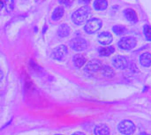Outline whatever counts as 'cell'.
Wrapping results in <instances>:
<instances>
[{
	"label": "cell",
	"mask_w": 151,
	"mask_h": 135,
	"mask_svg": "<svg viewBox=\"0 0 151 135\" xmlns=\"http://www.w3.org/2000/svg\"><path fill=\"white\" fill-rule=\"evenodd\" d=\"M90 13H91V11H90V8L88 6H82V7L79 8L78 10H76L73 13L72 19H73L74 24L81 25L85 21L88 20Z\"/></svg>",
	"instance_id": "6da1fadb"
},
{
	"label": "cell",
	"mask_w": 151,
	"mask_h": 135,
	"mask_svg": "<svg viewBox=\"0 0 151 135\" xmlns=\"http://www.w3.org/2000/svg\"><path fill=\"white\" fill-rule=\"evenodd\" d=\"M102 20L97 19V18H93L89 20H88V22L85 25V31L88 34H94L96 32H97L101 27H102Z\"/></svg>",
	"instance_id": "7a4b0ae2"
},
{
	"label": "cell",
	"mask_w": 151,
	"mask_h": 135,
	"mask_svg": "<svg viewBox=\"0 0 151 135\" xmlns=\"http://www.w3.org/2000/svg\"><path fill=\"white\" fill-rule=\"evenodd\" d=\"M119 131L124 135L133 134L135 131V126L130 120H123L119 125Z\"/></svg>",
	"instance_id": "3957f363"
},
{
	"label": "cell",
	"mask_w": 151,
	"mask_h": 135,
	"mask_svg": "<svg viewBox=\"0 0 151 135\" xmlns=\"http://www.w3.org/2000/svg\"><path fill=\"white\" fill-rule=\"evenodd\" d=\"M136 46V40L133 36H126L119 42V47L121 50H129Z\"/></svg>",
	"instance_id": "277c9868"
},
{
	"label": "cell",
	"mask_w": 151,
	"mask_h": 135,
	"mask_svg": "<svg viewBox=\"0 0 151 135\" xmlns=\"http://www.w3.org/2000/svg\"><path fill=\"white\" fill-rule=\"evenodd\" d=\"M71 48L73 50L76 51H83L87 49L88 47V42L85 39L81 38V37H76L73 38L71 42H70Z\"/></svg>",
	"instance_id": "5b68a950"
},
{
	"label": "cell",
	"mask_w": 151,
	"mask_h": 135,
	"mask_svg": "<svg viewBox=\"0 0 151 135\" xmlns=\"http://www.w3.org/2000/svg\"><path fill=\"white\" fill-rule=\"evenodd\" d=\"M67 54V48L65 45H60L52 50L51 57L55 60H62L63 57Z\"/></svg>",
	"instance_id": "8992f818"
},
{
	"label": "cell",
	"mask_w": 151,
	"mask_h": 135,
	"mask_svg": "<svg viewBox=\"0 0 151 135\" xmlns=\"http://www.w3.org/2000/svg\"><path fill=\"white\" fill-rule=\"evenodd\" d=\"M112 63L113 65L119 70H124L127 69L128 66V60L126 57L123 56H116L113 59H112Z\"/></svg>",
	"instance_id": "52a82bcc"
},
{
	"label": "cell",
	"mask_w": 151,
	"mask_h": 135,
	"mask_svg": "<svg viewBox=\"0 0 151 135\" xmlns=\"http://www.w3.org/2000/svg\"><path fill=\"white\" fill-rule=\"evenodd\" d=\"M102 66H103V65L99 60H92L87 64V65L85 66V71L88 73L92 74V73H95L98 72L99 70H101Z\"/></svg>",
	"instance_id": "ba28073f"
},
{
	"label": "cell",
	"mask_w": 151,
	"mask_h": 135,
	"mask_svg": "<svg viewBox=\"0 0 151 135\" xmlns=\"http://www.w3.org/2000/svg\"><path fill=\"white\" fill-rule=\"evenodd\" d=\"M97 39H98L99 43H101L103 45H108V44H110L112 42L113 37H112V35L110 33H108V32H103V33H101L98 35V38Z\"/></svg>",
	"instance_id": "9c48e42d"
},
{
	"label": "cell",
	"mask_w": 151,
	"mask_h": 135,
	"mask_svg": "<svg viewBox=\"0 0 151 135\" xmlns=\"http://www.w3.org/2000/svg\"><path fill=\"white\" fill-rule=\"evenodd\" d=\"M124 14H125V17L126 19L131 22V23H136L138 21V17H137V14L135 12L134 10L131 9V8H127L124 11Z\"/></svg>",
	"instance_id": "30bf717a"
},
{
	"label": "cell",
	"mask_w": 151,
	"mask_h": 135,
	"mask_svg": "<svg viewBox=\"0 0 151 135\" xmlns=\"http://www.w3.org/2000/svg\"><path fill=\"white\" fill-rule=\"evenodd\" d=\"M86 62H87V58L81 54H77L73 57V63L77 68H81L86 64Z\"/></svg>",
	"instance_id": "8fae6325"
},
{
	"label": "cell",
	"mask_w": 151,
	"mask_h": 135,
	"mask_svg": "<svg viewBox=\"0 0 151 135\" xmlns=\"http://www.w3.org/2000/svg\"><path fill=\"white\" fill-rule=\"evenodd\" d=\"M140 63L144 67L151 66V54L150 53H143L140 57Z\"/></svg>",
	"instance_id": "7c38bea8"
},
{
	"label": "cell",
	"mask_w": 151,
	"mask_h": 135,
	"mask_svg": "<svg viewBox=\"0 0 151 135\" xmlns=\"http://www.w3.org/2000/svg\"><path fill=\"white\" fill-rule=\"evenodd\" d=\"M94 133L96 135H110V129L105 125H98L96 126Z\"/></svg>",
	"instance_id": "4fadbf2b"
},
{
	"label": "cell",
	"mask_w": 151,
	"mask_h": 135,
	"mask_svg": "<svg viewBox=\"0 0 151 135\" xmlns=\"http://www.w3.org/2000/svg\"><path fill=\"white\" fill-rule=\"evenodd\" d=\"M70 34V27L67 24H62L59 26L58 29V34L59 37H66L68 36Z\"/></svg>",
	"instance_id": "5bb4252c"
},
{
	"label": "cell",
	"mask_w": 151,
	"mask_h": 135,
	"mask_svg": "<svg viewBox=\"0 0 151 135\" xmlns=\"http://www.w3.org/2000/svg\"><path fill=\"white\" fill-rule=\"evenodd\" d=\"M98 51H99V54L101 56L108 57V56L111 55L112 53H114L115 49L112 46H106V47H101Z\"/></svg>",
	"instance_id": "9a60e30c"
},
{
	"label": "cell",
	"mask_w": 151,
	"mask_h": 135,
	"mask_svg": "<svg viewBox=\"0 0 151 135\" xmlns=\"http://www.w3.org/2000/svg\"><path fill=\"white\" fill-rule=\"evenodd\" d=\"M64 12H65V11H64V8L63 7H61V6L57 7L54 10V11L52 12V16H51L52 19L55 20V21L59 20L64 16Z\"/></svg>",
	"instance_id": "2e32d148"
},
{
	"label": "cell",
	"mask_w": 151,
	"mask_h": 135,
	"mask_svg": "<svg viewBox=\"0 0 151 135\" xmlns=\"http://www.w3.org/2000/svg\"><path fill=\"white\" fill-rule=\"evenodd\" d=\"M108 7V2L106 0H96L94 2V8L97 11H104Z\"/></svg>",
	"instance_id": "e0dca14e"
},
{
	"label": "cell",
	"mask_w": 151,
	"mask_h": 135,
	"mask_svg": "<svg viewBox=\"0 0 151 135\" xmlns=\"http://www.w3.org/2000/svg\"><path fill=\"white\" fill-rule=\"evenodd\" d=\"M101 71L103 75H104L105 77H112L114 75V71L108 65H103Z\"/></svg>",
	"instance_id": "ac0fdd59"
},
{
	"label": "cell",
	"mask_w": 151,
	"mask_h": 135,
	"mask_svg": "<svg viewBox=\"0 0 151 135\" xmlns=\"http://www.w3.org/2000/svg\"><path fill=\"white\" fill-rule=\"evenodd\" d=\"M112 30L118 35L124 34L127 32V28L125 27H123V26H114L113 28H112Z\"/></svg>",
	"instance_id": "d6986e66"
},
{
	"label": "cell",
	"mask_w": 151,
	"mask_h": 135,
	"mask_svg": "<svg viewBox=\"0 0 151 135\" xmlns=\"http://www.w3.org/2000/svg\"><path fill=\"white\" fill-rule=\"evenodd\" d=\"M143 32L146 39L151 42V27H150L149 25H145L143 27Z\"/></svg>",
	"instance_id": "ffe728a7"
},
{
	"label": "cell",
	"mask_w": 151,
	"mask_h": 135,
	"mask_svg": "<svg viewBox=\"0 0 151 135\" xmlns=\"http://www.w3.org/2000/svg\"><path fill=\"white\" fill-rule=\"evenodd\" d=\"M5 8L8 12H12L14 9V2L13 0H6L5 2Z\"/></svg>",
	"instance_id": "44dd1931"
},
{
	"label": "cell",
	"mask_w": 151,
	"mask_h": 135,
	"mask_svg": "<svg viewBox=\"0 0 151 135\" xmlns=\"http://www.w3.org/2000/svg\"><path fill=\"white\" fill-rule=\"evenodd\" d=\"M74 0H59V2L64 4V5H66V6H70L73 3Z\"/></svg>",
	"instance_id": "7402d4cb"
},
{
	"label": "cell",
	"mask_w": 151,
	"mask_h": 135,
	"mask_svg": "<svg viewBox=\"0 0 151 135\" xmlns=\"http://www.w3.org/2000/svg\"><path fill=\"white\" fill-rule=\"evenodd\" d=\"M3 78H4V73H3V72H2V70L0 69V81L3 80Z\"/></svg>",
	"instance_id": "603a6c76"
},
{
	"label": "cell",
	"mask_w": 151,
	"mask_h": 135,
	"mask_svg": "<svg viewBox=\"0 0 151 135\" xmlns=\"http://www.w3.org/2000/svg\"><path fill=\"white\" fill-rule=\"evenodd\" d=\"M73 135H85L83 133H81V132H77V133H74Z\"/></svg>",
	"instance_id": "cb8c5ba5"
},
{
	"label": "cell",
	"mask_w": 151,
	"mask_h": 135,
	"mask_svg": "<svg viewBox=\"0 0 151 135\" xmlns=\"http://www.w3.org/2000/svg\"><path fill=\"white\" fill-rule=\"evenodd\" d=\"M3 7H4V3L2 1H0V10H2Z\"/></svg>",
	"instance_id": "d4e9b609"
},
{
	"label": "cell",
	"mask_w": 151,
	"mask_h": 135,
	"mask_svg": "<svg viewBox=\"0 0 151 135\" xmlns=\"http://www.w3.org/2000/svg\"><path fill=\"white\" fill-rule=\"evenodd\" d=\"M81 1H82V2H85V3H88V2H89V0H81Z\"/></svg>",
	"instance_id": "484cf974"
},
{
	"label": "cell",
	"mask_w": 151,
	"mask_h": 135,
	"mask_svg": "<svg viewBox=\"0 0 151 135\" xmlns=\"http://www.w3.org/2000/svg\"><path fill=\"white\" fill-rule=\"evenodd\" d=\"M140 135H149L148 134H146V133H142V134H140Z\"/></svg>",
	"instance_id": "4316f807"
},
{
	"label": "cell",
	"mask_w": 151,
	"mask_h": 135,
	"mask_svg": "<svg viewBox=\"0 0 151 135\" xmlns=\"http://www.w3.org/2000/svg\"><path fill=\"white\" fill-rule=\"evenodd\" d=\"M56 135H62V134H56Z\"/></svg>",
	"instance_id": "83f0119b"
}]
</instances>
